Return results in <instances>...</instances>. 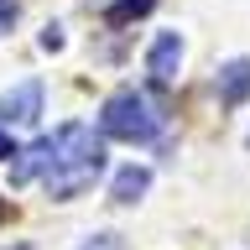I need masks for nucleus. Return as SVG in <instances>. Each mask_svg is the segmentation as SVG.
I'll use <instances>...</instances> for the list:
<instances>
[{
	"mask_svg": "<svg viewBox=\"0 0 250 250\" xmlns=\"http://www.w3.org/2000/svg\"><path fill=\"white\" fill-rule=\"evenodd\" d=\"M47 146H52V162H47V198H78L83 188L104 172V146H99V136H94L83 120H68L58 125L52 136H47Z\"/></svg>",
	"mask_w": 250,
	"mask_h": 250,
	"instance_id": "1",
	"label": "nucleus"
},
{
	"mask_svg": "<svg viewBox=\"0 0 250 250\" xmlns=\"http://www.w3.org/2000/svg\"><path fill=\"white\" fill-rule=\"evenodd\" d=\"M146 188H151V172L130 162V167H120V172H115V183H109V198H115V203H136Z\"/></svg>",
	"mask_w": 250,
	"mask_h": 250,
	"instance_id": "6",
	"label": "nucleus"
},
{
	"mask_svg": "<svg viewBox=\"0 0 250 250\" xmlns=\"http://www.w3.org/2000/svg\"><path fill=\"white\" fill-rule=\"evenodd\" d=\"M245 94H250V58H234L219 68V99L224 104H245Z\"/></svg>",
	"mask_w": 250,
	"mask_h": 250,
	"instance_id": "5",
	"label": "nucleus"
},
{
	"mask_svg": "<svg viewBox=\"0 0 250 250\" xmlns=\"http://www.w3.org/2000/svg\"><path fill=\"white\" fill-rule=\"evenodd\" d=\"M177 68H183V37H177V31H162L151 42V52H146V73H151L156 83H172Z\"/></svg>",
	"mask_w": 250,
	"mask_h": 250,
	"instance_id": "3",
	"label": "nucleus"
},
{
	"mask_svg": "<svg viewBox=\"0 0 250 250\" xmlns=\"http://www.w3.org/2000/svg\"><path fill=\"white\" fill-rule=\"evenodd\" d=\"M16 16H21V5H16V0H0V37L16 26Z\"/></svg>",
	"mask_w": 250,
	"mask_h": 250,
	"instance_id": "10",
	"label": "nucleus"
},
{
	"mask_svg": "<svg viewBox=\"0 0 250 250\" xmlns=\"http://www.w3.org/2000/svg\"><path fill=\"white\" fill-rule=\"evenodd\" d=\"M42 115V83L26 78V83H16L5 99H0V120H16V125H31Z\"/></svg>",
	"mask_w": 250,
	"mask_h": 250,
	"instance_id": "4",
	"label": "nucleus"
},
{
	"mask_svg": "<svg viewBox=\"0 0 250 250\" xmlns=\"http://www.w3.org/2000/svg\"><path fill=\"white\" fill-rule=\"evenodd\" d=\"M47 162H52V146H47V136H42V141H31L26 151H21V162L11 167V183H31V177H42Z\"/></svg>",
	"mask_w": 250,
	"mask_h": 250,
	"instance_id": "7",
	"label": "nucleus"
},
{
	"mask_svg": "<svg viewBox=\"0 0 250 250\" xmlns=\"http://www.w3.org/2000/svg\"><path fill=\"white\" fill-rule=\"evenodd\" d=\"M141 11H151V0H115V5H109V21H130V16H141Z\"/></svg>",
	"mask_w": 250,
	"mask_h": 250,
	"instance_id": "8",
	"label": "nucleus"
},
{
	"mask_svg": "<svg viewBox=\"0 0 250 250\" xmlns=\"http://www.w3.org/2000/svg\"><path fill=\"white\" fill-rule=\"evenodd\" d=\"M99 130L115 141H156V130H162V115H156V104L146 99V94L136 89H120V94H109L104 109H99Z\"/></svg>",
	"mask_w": 250,
	"mask_h": 250,
	"instance_id": "2",
	"label": "nucleus"
},
{
	"mask_svg": "<svg viewBox=\"0 0 250 250\" xmlns=\"http://www.w3.org/2000/svg\"><path fill=\"white\" fill-rule=\"evenodd\" d=\"M78 250H125V240L120 234H94L89 245H78Z\"/></svg>",
	"mask_w": 250,
	"mask_h": 250,
	"instance_id": "9",
	"label": "nucleus"
},
{
	"mask_svg": "<svg viewBox=\"0 0 250 250\" xmlns=\"http://www.w3.org/2000/svg\"><path fill=\"white\" fill-rule=\"evenodd\" d=\"M0 156H16V151H11V141H5V130H0Z\"/></svg>",
	"mask_w": 250,
	"mask_h": 250,
	"instance_id": "11",
	"label": "nucleus"
}]
</instances>
